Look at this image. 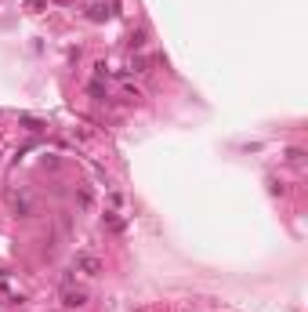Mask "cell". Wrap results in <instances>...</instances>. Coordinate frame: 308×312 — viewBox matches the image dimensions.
Masks as SVG:
<instances>
[{"mask_svg": "<svg viewBox=\"0 0 308 312\" xmlns=\"http://www.w3.org/2000/svg\"><path fill=\"white\" fill-rule=\"evenodd\" d=\"M109 15H113V8H109V4H95V8H91V18H95V22H102V18H109Z\"/></svg>", "mask_w": 308, "mask_h": 312, "instance_id": "obj_2", "label": "cell"}, {"mask_svg": "<svg viewBox=\"0 0 308 312\" xmlns=\"http://www.w3.org/2000/svg\"><path fill=\"white\" fill-rule=\"evenodd\" d=\"M83 291H69V294H65V305H83Z\"/></svg>", "mask_w": 308, "mask_h": 312, "instance_id": "obj_3", "label": "cell"}, {"mask_svg": "<svg viewBox=\"0 0 308 312\" xmlns=\"http://www.w3.org/2000/svg\"><path fill=\"white\" fill-rule=\"evenodd\" d=\"M76 265H80L87 276H98V269H102V261H98V258H91V254H80V258H76Z\"/></svg>", "mask_w": 308, "mask_h": 312, "instance_id": "obj_1", "label": "cell"}]
</instances>
